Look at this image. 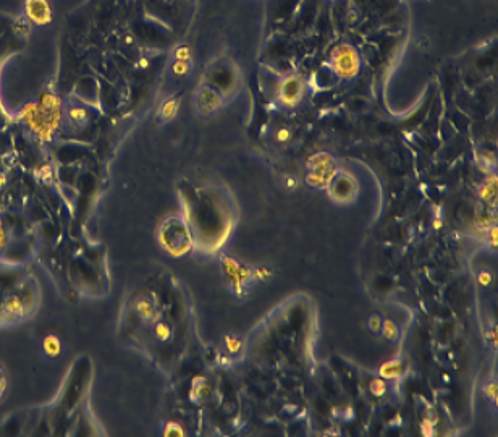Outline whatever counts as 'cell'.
<instances>
[{
  "label": "cell",
  "mask_w": 498,
  "mask_h": 437,
  "mask_svg": "<svg viewBox=\"0 0 498 437\" xmlns=\"http://www.w3.org/2000/svg\"><path fill=\"white\" fill-rule=\"evenodd\" d=\"M308 183L316 188H328L331 180L338 173L335 159L327 152L314 154L308 161Z\"/></svg>",
  "instance_id": "cell-1"
},
{
  "label": "cell",
  "mask_w": 498,
  "mask_h": 437,
  "mask_svg": "<svg viewBox=\"0 0 498 437\" xmlns=\"http://www.w3.org/2000/svg\"><path fill=\"white\" fill-rule=\"evenodd\" d=\"M331 67H334L335 73H338L340 76L349 78L357 72V68H359V58H357V54L351 47L343 46V47H338L334 52Z\"/></svg>",
  "instance_id": "cell-2"
},
{
  "label": "cell",
  "mask_w": 498,
  "mask_h": 437,
  "mask_svg": "<svg viewBox=\"0 0 498 437\" xmlns=\"http://www.w3.org/2000/svg\"><path fill=\"white\" fill-rule=\"evenodd\" d=\"M328 191H330L331 199H335L340 204H346L356 196L357 185L351 177H348V175H340L338 177V173H337L335 178L331 180V183L328 185Z\"/></svg>",
  "instance_id": "cell-3"
},
{
  "label": "cell",
  "mask_w": 498,
  "mask_h": 437,
  "mask_svg": "<svg viewBox=\"0 0 498 437\" xmlns=\"http://www.w3.org/2000/svg\"><path fill=\"white\" fill-rule=\"evenodd\" d=\"M304 92V84L300 76H288L286 80L280 84L278 96L285 106H296Z\"/></svg>",
  "instance_id": "cell-4"
},
{
  "label": "cell",
  "mask_w": 498,
  "mask_h": 437,
  "mask_svg": "<svg viewBox=\"0 0 498 437\" xmlns=\"http://www.w3.org/2000/svg\"><path fill=\"white\" fill-rule=\"evenodd\" d=\"M223 266H225V272L226 275H230L231 277V282L233 285L240 288L243 287L244 282H248L249 278L252 277V270L249 267H244L241 266L240 262H237L235 259H230V258H225L223 259Z\"/></svg>",
  "instance_id": "cell-5"
},
{
  "label": "cell",
  "mask_w": 498,
  "mask_h": 437,
  "mask_svg": "<svg viewBox=\"0 0 498 437\" xmlns=\"http://www.w3.org/2000/svg\"><path fill=\"white\" fill-rule=\"evenodd\" d=\"M220 104H222L220 96H218L214 89H211V87H203V89H201V92L197 96V107H199L201 113H204V115L212 113L214 110L220 107Z\"/></svg>",
  "instance_id": "cell-6"
},
{
  "label": "cell",
  "mask_w": 498,
  "mask_h": 437,
  "mask_svg": "<svg viewBox=\"0 0 498 437\" xmlns=\"http://www.w3.org/2000/svg\"><path fill=\"white\" fill-rule=\"evenodd\" d=\"M403 372V361L401 360H391V361H385L380 368H379V374L382 376V379H396Z\"/></svg>",
  "instance_id": "cell-7"
},
{
  "label": "cell",
  "mask_w": 498,
  "mask_h": 437,
  "mask_svg": "<svg viewBox=\"0 0 498 437\" xmlns=\"http://www.w3.org/2000/svg\"><path fill=\"white\" fill-rule=\"evenodd\" d=\"M479 196L482 198L487 203H492V198H496V180L493 178H488L482 186L479 188Z\"/></svg>",
  "instance_id": "cell-8"
},
{
  "label": "cell",
  "mask_w": 498,
  "mask_h": 437,
  "mask_svg": "<svg viewBox=\"0 0 498 437\" xmlns=\"http://www.w3.org/2000/svg\"><path fill=\"white\" fill-rule=\"evenodd\" d=\"M382 332H383V337H385V338H388V340H391V342H395V340H398L400 338V329H398V326L395 324V322H393V321H383L382 322V329H380Z\"/></svg>",
  "instance_id": "cell-9"
},
{
  "label": "cell",
  "mask_w": 498,
  "mask_h": 437,
  "mask_svg": "<svg viewBox=\"0 0 498 437\" xmlns=\"http://www.w3.org/2000/svg\"><path fill=\"white\" fill-rule=\"evenodd\" d=\"M225 347L230 353H238L243 347V342L237 335H225Z\"/></svg>",
  "instance_id": "cell-10"
},
{
  "label": "cell",
  "mask_w": 498,
  "mask_h": 437,
  "mask_svg": "<svg viewBox=\"0 0 498 437\" xmlns=\"http://www.w3.org/2000/svg\"><path fill=\"white\" fill-rule=\"evenodd\" d=\"M369 389H371V392H372V395H375V397H382L383 393L387 392V384H385V381H383L382 378H377V379H374V381L371 382Z\"/></svg>",
  "instance_id": "cell-11"
},
{
  "label": "cell",
  "mask_w": 498,
  "mask_h": 437,
  "mask_svg": "<svg viewBox=\"0 0 498 437\" xmlns=\"http://www.w3.org/2000/svg\"><path fill=\"white\" fill-rule=\"evenodd\" d=\"M177 110H178V101H169L162 109V115L165 118H173Z\"/></svg>",
  "instance_id": "cell-12"
},
{
  "label": "cell",
  "mask_w": 498,
  "mask_h": 437,
  "mask_svg": "<svg viewBox=\"0 0 498 437\" xmlns=\"http://www.w3.org/2000/svg\"><path fill=\"white\" fill-rule=\"evenodd\" d=\"M484 390L487 393V397L490 398L492 401H496L498 400V395H496V393H498V390H496V381H490V382H488Z\"/></svg>",
  "instance_id": "cell-13"
},
{
  "label": "cell",
  "mask_w": 498,
  "mask_h": 437,
  "mask_svg": "<svg viewBox=\"0 0 498 437\" xmlns=\"http://www.w3.org/2000/svg\"><path fill=\"white\" fill-rule=\"evenodd\" d=\"M189 70V60H177L175 64V73L177 75H186Z\"/></svg>",
  "instance_id": "cell-14"
},
{
  "label": "cell",
  "mask_w": 498,
  "mask_h": 437,
  "mask_svg": "<svg viewBox=\"0 0 498 437\" xmlns=\"http://www.w3.org/2000/svg\"><path fill=\"white\" fill-rule=\"evenodd\" d=\"M382 318L379 316V314H372V316L369 318V329L372 332H379L382 329Z\"/></svg>",
  "instance_id": "cell-15"
},
{
  "label": "cell",
  "mask_w": 498,
  "mask_h": 437,
  "mask_svg": "<svg viewBox=\"0 0 498 437\" xmlns=\"http://www.w3.org/2000/svg\"><path fill=\"white\" fill-rule=\"evenodd\" d=\"M421 427H422V434H424V435H434V434H435V431H434V423L430 421L429 418L424 419L422 424H421Z\"/></svg>",
  "instance_id": "cell-16"
},
{
  "label": "cell",
  "mask_w": 498,
  "mask_h": 437,
  "mask_svg": "<svg viewBox=\"0 0 498 437\" xmlns=\"http://www.w3.org/2000/svg\"><path fill=\"white\" fill-rule=\"evenodd\" d=\"M477 280H479L480 285H484V287L490 285V282H492V274H488V272H480V274L477 275Z\"/></svg>",
  "instance_id": "cell-17"
},
{
  "label": "cell",
  "mask_w": 498,
  "mask_h": 437,
  "mask_svg": "<svg viewBox=\"0 0 498 437\" xmlns=\"http://www.w3.org/2000/svg\"><path fill=\"white\" fill-rule=\"evenodd\" d=\"M169 334H170V330H169V327L165 326V324H160L159 327H157V335H159L160 338H167Z\"/></svg>",
  "instance_id": "cell-18"
},
{
  "label": "cell",
  "mask_w": 498,
  "mask_h": 437,
  "mask_svg": "<svg viewBox=\"0 0 498 437\" xmlns=\"http://www.w3.org/2000/svg\"><path fill=\"white\" fill-rule=\"evenodd\" d=\"M170 427H172V429L169 431H165V434H167V435H172V434H177V435H181L183 434V429H181V427L178 426V424H170Z\"/></svg>",
  "instance_id": "cell-19"
},
{
  "label": "cell",
  "mask_w": 498,
  "mask_h": 437,
  "mask_svg": "<svg viewBox=\"0 0 498 437\" xmlns=\"http://www.w3.org/2000/svg\"><path fill=\"white\" fill-rule=\"evenodd\" d=\"M288 138H290V131H288V130H285V128H282L280 131H278V135H277V139H278V141H286V139Z\"/></svg>",
  "instance_id": "cell-20"
}]
</instances>
